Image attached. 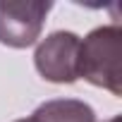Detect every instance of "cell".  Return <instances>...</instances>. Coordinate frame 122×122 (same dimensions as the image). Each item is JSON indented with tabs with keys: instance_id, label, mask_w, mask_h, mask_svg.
<instances>
[{
	"instance_id": "obj_1",
	"label": "cell",
	"mask_w": 122,
	"mask_h": 122,
	"mask_svg": "<svg viewBox=\"0 0 122 122\" xmlns=\"http://www.w3.org/2000/svg\"><path fill=\"white\" fill-rule=\"evenodd\" d=\"M122 29L98 26L79 43V62L77 74L93 86L110 91L112 96H122Z\"/></svg>"
},
{
	"instance_id": "obj_2",
	"label": "cell",
	"mask_w": 122,
	"mask_h": 122,
	"mask_svg": "<svg viewBox=\"0 0 122 122\" xmlns=\"http://www.w3.org/2000/svg\"><path fill=\"white\" fill-rule=\"evenodd\" d=\"M79 43L81 38L72 31H53L50 36H46L34 53V65L38 74L53 84L77 81L79 79L77 74Z\"/></svg>"
},
{
	"instance_id": "obj_3",
	"label": "cell",
	"mask_w": 122,
	"mask_h": 122,
	"mask_svg": "<svg viewBox=\"0 0 122 122\" xmlns=\"http://www.w3.org/2000/svg\"><path fill=\"white\" fill-rule=\"evenodd\" d=\"M53 3H5L0 0V43L10 48H29L38 41L43 22Z\"/></svg>"
},
{
	"instance_id": "obj_4",
	"label": "cell",
	"mask_w": 122,
	"mask_h": 122,
	"mask_svg": "<svg viewBox=\"0 0 122 122\" xmlns=\"http://www.w3.org/2000/svg\"><path fill=\"white\" fill-rule=\"evenodd\" d=\"M34 122H96V112L89 103L77 98H57L38 105L31 115Z\"/></svg>"
},
{
	"instance_id": "obj_5",
	"label": "cell",
	"mask_w": 122,
	"mask_h": 122,
	"mask_svg": "<svg viewBox=\"0 0 122 122\" xmlns=\"http://www.w3.org/2000/svg\"><path fill=\"white\" fill-rule=\"evenodd\" d=\"M105 122H120V117L115 115V117H110V120H105Z\"/></svg>"
},
{
	"instance_id": "obj_6",
	"label": "cell",
	"mask_w": 122,
	"mask_h": 122,
	"mask_svg": "<svg viewBox=\"0 0 122 122\" xmlns=\"http://www.w3.org/2000/svg\"><path fill=\"white\" fill-rule=\"evenodd\" d=\"M15 122H34L31 117H24V120H15Z\"/></svg>"
}]
</instances>
